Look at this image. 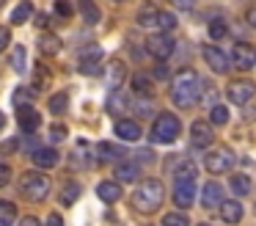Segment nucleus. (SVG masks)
Here are the masks:
<instances>
[{
    "mask_svg": "<svg viewBox=\"0 0 256 226\" xmlns=\"http://www.w3.org/2000/svg\"><path fill=\"white\" fill-rule=\"evenodd\" d=\"M116 179L118 182H138L140 165L138 163H116Z\"/></svg>",
    "mask_w": 256,
    "mask_h": 226,
    "instance_id": "aec40b11",
    "label": "nucleus"
},
{
    "mask_svg": "<svg viewBox=\"0 0 256 226\" xmlns=\"http://www.w3.org/2000/svg\"><path fill=\"white\" fill-rule=\"evenodd\" d=\"M248 22L254 25V31H256V9H250V14H248Z\"/></svg>",
    "mask_w": 256,
    "mask_h": 226,
    "instance_id": "09e8293b",
    "label": "nucleus"
},
{
    "mask_svg": "<svg viewBox=\"0 0 256 226\" xmlns=\"http://www.w3.org/2000/svg\"><path fill=\"white\" fill-rule=\"evenodd\" d=\"M80 198V185L78 182H66V185H64V190H61V204H74Z\"/></svg>",
    "mask_w": 256,
    "mask_h": 226,
    "instance_id": "2f4dec72",
    "label": "nucleus"
},
{
    "mask_svg": "<svg viewBox=\"0 0 256 226\" xmlns=\"http://www.w3.org/2000/svg\"><path fill=\"white\" fill-rule=\"evenodd\" d=\"M100 61H102V47L91 44L80 53V72L83 75H100Z\"/></svg>",
    "mask_w": 256,
    "mask_h": 226,
    "instance_id": "9b49d317",
    "label": "nucleus"
},
{
    "mask_svg": "<svg viewBox=\"0 0 256 226\" xmlns=\"http://www.w3.org/2000/svg\"><path fill=\"white\" fill-rule=\"evenodd\" d=\"M50 141H52V143L66 141V127H61V124H58V127H52V130H50Z\"/></svg>",
    "mask_w": 256,
    "mask_h": 226,
    "instance_id": "ea45409f",
    "label": "nucleus"
},
{
    "mask_svg": "<svg viewBox=\"0 0 256 226\" xmlns=\"http://www.w3.org/2000/svg\"><path fill=\"white\" fill-rule=\"evenodd\" d=\"M138 25L149 28V31H157V9H152V6H146V9L138 14Z\"/></svg>",
    "mask_w": 256,
    "mask_h": 226,
    "instance_id": "7c9ffc66",
    "label": "nucleus"
},
{
    "mask_svg": "<svg viewBox=\"0 0 256 226\" xmlns=\"http://www.w3.org/2000/svg\"><path fill=\"white\" fill-rule=\"evenodd\" d=\"M182 132V124L174 113H160L152 124V141L154 143H174Z\"/></svg>",
    "mask_w": 256,
    "mask_h": 226,
    "instance_id": "20e7f679",
    "label": "nucleus"
},
{
    "mask_svg": "<svg viewBox=\"0 0 256 226\" xmlns=\"http://www.w3.org/2000/svg\"><path fill=\"white\" fill-rule=\"evenodd\" d=\"M228 61H232L234 69L248 72V69H254V66H256V50L250 47V44H234Z\"/></svg>",
    "mask_w": 256,
    "mask_h": 226,
    "instance_id": "6e6552de",
    "label": "nucleus"
},
{
    "mask_svg": "<svg viewBox=\"0 0 256 226\" xmlns=\"http://www.w3.org/2000/svg\"><path fill=\"white\" fill-rule=\"evenodd\" d=\"M228 185H232V190L237 193V196H248V193H250V179L245 174H234Z\"/></svg>",
    "mask_w": 256,
    "mask_h": 226,
    "instance_id": "c756f323",
    "label": "nucleus"
},
{
    "mask_svg": "<svg viewBox=\"0 0 256 226\" xmlns=\"http://www.w3.org/2000/svg\"><path fill=\"white\" fill-rule=\"evenodd\" d=\"M223 201H226V198H223V185H218V182H206L204 190H201V207L218 209Z\"/></svg>",
    "mask_w": 256,
    "mask_h": 226,
    "instance_id": "4468645a",
    "label": "nucleus"
},
{
    "mask_svg": "<svg viewBox=\"0 0 256 226\" xmlns=\"http://www.w3.org/2000/svg\"><path fill=\"white\" fill-rule=\"evenodd\" d=\"M96 157H100V163H118V160L124 157V146L102 141L100 146H96Z\"/></svg>",
    "mask_w": 256,
    "mask_h": 226,
    "instance_id": "f3484780",
    "label": "nucleus"
},
{
    "mask_svg": "<svg viewBox=\"0 0 256 226\" xmlns=\"http://www.w3.org/2000/svg\"><path fill=\"white\" fill-rule=\"evenodd\" d=\"M30 94H34L30 88H22V86H20L17 91H14V105H17V108H22V105H28L30 99H34Z\"/></svg>",
    "mask_w": 256,
    "mask_h": 226,
    "instance_id": "4c0bfd02",
    "label": "nucleus"
},
{
    "mask_svg": "<svg viewBox=\"0 0 256 226\" xmlns=\"http://www.w3.org/2000/svg\"><path fill=\"white\" fill-rule=\"evenodd\" d=\"M174 176H196V165H190V163H184V165H179L176 171H174Z\"/></svg>",
    "mask_w": 256,
    "mask_h": 226,
    "instance_id": "79ce46f5",
    "label": "nucleus"
},
{
    "mask_svg": "<svg viewBox=\"0 0 256 226\" xmlns=\"http://www.w3.org/2000/svg\"><path fill=\"white\" fill-rule=\"evenodd\" d=\"M25 66H28V50H25L22 44H17V47H14V53H12V69L17 72V75H22Z\"/></svg>",
    "mask_w": 256,
    "mask_h": 226,
    "instance_id": "a878e982",
    "label": "nucleus"
},
{
    "mask_svg": "<svg viewBox=\"0 0 256 226\" xmlns=\"http://www.w3.org/2000/svg\"><path fill=\"white\" fill-rule=\"evenodd\" d=\"M30 17H34V3H30V0H22V3L12 11V25H22Z\"/></svg>",
    "mask_w": 256,
    "mask_h": 226,
    "instance_id": "b1692460",
    "label": "nucleus"
},
{
    "mask_svg": "<svg viewBox=\"0 0 256 226\" xmlns=\"http://www.w3.org/2000/svg\"><path fill=\"white\" fill-rule=\"evenodd\" d=\"M56 14L58 17H66V20H69V17L74 14V6L69 3V0H56Z\"/></svg>",
    "mask_w": 256,
    "mask_h": 226,
    "instance_id": "58836bf2",
    "label": "nucleus"
},
{
    "mask_svg": "<svg viewBox=\"0 0 256 226\" xmlns=\"http://www.w3.org/2000/svg\"><path fill=\"white\" fill-rule=\"evenodd\" d=\"M162 182L160 179H144V185H138V190L132 193V207L138 212H154L162 204Z\"/></svg>",
    "mask_w": 256,
    "mask_h": 226,
    "instance_id": "f03ea898",
    "label": "nucleus"
},
{
    "mask_svg": "<svg viewBox=\"0 0 256 226\" xmlns=\"http://www.w3.org/2000/svg\"><path fill=\"white\" fill-rule=\"evenodd\" d=\"M36 25L44 28V25H47V17H44V14H39V17H36Z\"/></svg>",
    "mask_w": 256,
    "mask_h": 226,
    "instance_id": "8fccbe9b",
    "label": "nucleus"
},
{
    "mask_svg": "<svg viewBox=\"0 0 256 226\" xmlns=\"http://www.w3.org/2000/svg\"><path fill=\"white\" fill-rule=\"evenodd\" d=\"M116 138H122V141H138L140 138V124L138 121H132V119H122V121H116Z\"/></svg>",
    "mask_w": 256,
    "mask_h": 226,
    "instance_id": "dca6fc26",
    "label": "nucleus"
},
{
    "mask_svg": "<svg viewBox=\"0 0 256 226\" xmlns=\"http://www.w3.org/2000/svg\"><path fill=\"white\" fill-rule=\"evenodd\" d=\"M176 9H182V11H188V9H193V0H171Z\"/></svg>",
    "mask_w": 256,
    "mask_h": 226,
    "instance_id": "49530a36",
    "label": "nucleus"
},
{
    "mask_svg": "<svg viewBox=\"0 0 256 226\" xmlns=\"http://www.w3.org/2000/svg\"><path fill=\"white\" fill-rule=\"evenodd\" d=\"M17 220V207L12 201H0V226H12Z\"/></svg>",
    "mask_w": 256,
    "mask_h": 226,
    "instance_id": "cd10ccee",
    "label": "nucleus"
},
{
    "mask_svg": "<svg viewBox=\"0 0 256 226\" xmlns=\"http://www.w3.org/2000/svg\"><path fill=\"white\" fill-rule=\"evenodd\" d=\"M210 121L212 124H226L228 121V108L226 105H215V108L210 110Z\"/></svg>",
    "mask_w": 256,
    "mask_h": 226,
    "instance_id": "f704fd0d",
    "label": "nucleus"
},
{
    "mask_svg": "<svg viewBox=\"0 0 256 226\" xmlns=\"http://www.w3.org/2000/svg\"><path fill=\"white\" fill-rule=\"evenodd\" d=\"M78 9H80V14H83V20L88 22V25H96V22H100V9H96L94 0H80Z\"/></svg>",
    "mask_w": 256,
    "mask_h": 226,
    "instance_id": "393cba45",
    "label": "nucleus"
},
{
    "mask_svg": "<svg viewBox=\"0 0 256 226\" xmlns=\"http://www.w3.org/2000/svg\"><path fill=\"white\" fill-rule=\"evenodd\" d=\"M8 182H12V168L6 163H0V187H6Z\"/></svg>",
    "mask_w": 256,
    "mask_h": 226,
    "instance_id": "c03bdc74",
    "label": "nucleus"
},
{
    "mask_svg": "<svg viewBox=\"0 0 256 226\" xmlns=\"http://www.w3.org/2000/svg\"><path fill=\"white\" fill-rule=\"evenodd\" d=\"M152 77H154V80H168V77H171V72H168L166 64H157L154 72H152Z\"/></svg>",
    "mask_w": 256,
    "mask_h": 226,
    "instance_id": "a19ab883",
    "label": "nucleus"
},
{
    "mask_svg": "<svg viewBox=\"0 0 256 226\" xmlns=\"http://www.w3.org/2000/svg\"><path fill=\"white\" fill-rule=\"evenodd\" d=\"M20 226H42V223H39V218L28 215V218H22V223H20Z\"/></svg>",
    "mask_w": 256,
    "mask_h": 226,
    "instance_id": "de8ad7c7",
    "label": "nucleus"
},
{
    "mask_svg": "<svg viewBox=\"0 0 256 226\" xmlns=\"http://www.w3.org/2000/svg\"><path fill=\"white\" fill-rule=\"evenodd\" d=\"M36 168H56L58 165V152L52 146H36L34 154H30Z\"/></svg>",
    "mask_w": 256,
    "mask_h": 226,
    "instance_id": "2eb2a0df",
    "label": "nucleus"
},
{
    "mask_svg": "<svg viewBox=\"0 0 256 226\" xmlns=\"http://www.w3.org/2000/svg\"><path fill=\"white\" fill-rule=\"evenodd\" d=\"M3 3H6V0H0V6H3Z\"/></svg>",
    "mask_w": 256,
    "mask_h": 226,
    "instance_id": "5fc2aeb1",
    "label": "nucleus"
},
{
    "mask_svg": "<svg viewBox=\"0 0 256 226\" xmlns=\"http://www.w3.org/2000/svg\"><path fill=\"white\" fill-rule=\"evenodd\" d=\"M50 176L42 174V171H25L22 176H20V193H22L28 201H44L47 196H50Z\"/></svg>",
    "mask_w": 256,
    "mask_h": 226,
    "instance_id": "7ed1b4c3",
    "label": "nucleus"
},
{
    "mask_svg": "<svg viewBox=\"0 0 256 226\" xmlns=\"http://www.w3.org/2000/svg\"><path fill=\"white\" fill-rule=\"evenodd\" d=\"M254 94H256V86L250 80H232L226 86V97L232 105H245Z\"/></svg>",
    "mask_w": 256,
    "mask_h": 226,
    "instance_id": "1a4fd4ad",
    "label": "nucleus"
},
{
    "mask_svg": "<svg viewBox=\"0 0 256 226\" xmlns=\"http://www.w3.org/2000/svg\"><path fill=\"white\" fill-rule=\"evenodd\" d=\"M146 50H149L157 61H166V58L174 55L176 44H174V39L168 36V33H152V36L146 39Z\"/></svg>",
    "mask_w": 256,
    "mask_h": 226,
    "instance_id": "0eeeda50",
    "label": "nucleus"
},
{
    "mask_svg": "<svg viewBox=\"0 0 256 226\" xmlns=\"http://www.w3.org/2000/svg\"><path fill=\"white\" fill-rule=\"evenodd\" d=\"M171 99H174L176 108H190V105L198 102V75H196L193 69H182L174 77Z\"/></svg>",
    "mask_w": 256,
    "mask_h": 226,
    "instance_id": "f257e3e1",
    "label": "nucleus"
},
{
    "mask_svg": "<svg viewBox=\"0 0 256 226\" xmlns=\"http://www.w3.org/2000/svg\"><path fill=\"white\" fill-rule=\"evenodd\" d=\"M113 3H122V0H113Z\"/></svg>",
    "mask_w": 256,
    "mask_h": 226,
    "instance_id": "864d4df0",
    "label": "nucleus"
},
{
    "mask_svg": "<svg viewBox=\"0 0 256 226\" xmlns=\"http://www.w3.org/2000/svg\"><path fill=\"white\" fill-rule=\"evenodd\" d=\"M124 77H127V66L122 61H110L108 64V83H110V88H118L124 83Z\"/></svg>",
    "mask_w": 256,
    "mask_h": 226,
    "instance_id": "412c9836",
    "label": "nucleus"
},
{
    "mask_svg": "<svg viewBox=\"0 0 256 226\" xmlns=\"http://www.w3.org/2000/svg\"><path fill=\"white\" fill-rule=\"evenodd\" d=\"M130 108H132V102H130V99H124L122 94H113V97L108 99V110H110V113H116V116L127 113Z\"/></svg>",
    "mask_w": 256,
    "mask_h": 226,
    "instance_id": "bb28decb",
    "label": "nucleus"
},
{
    "mask_svg": "<svg viewBox=\"0 0 256 226\" xmlns=\"http://www.w3.org/2000/svg\"><path fill=\"white\" fill-rule=\"evenodd\" d=\"M47 226H64V218L58 212H52L50 218H47Z\"/></svg>",
    "mask_w": 256,
    "mask_h": 226,
    "instance_id": "a18cd8bd",
    "label": "nucleus"
},
{
    "mask_svg": "<svg viewBox=\"0 0 256 226\" xmlns=\"http://www.w3.org/2000/svg\"><path fill=\"white\" fill-rule=\"evenodd\" d=\"M232 165H234V154H232V149H226V146L210 149L206 157H204V168L210 171V174H226V171H232Z\"/></svg>",
    "mask_w": 256,
    "mask_h": 226,
    "instance_id": "39448f33",
    "label": "nucleus"
},
{
    "mask_svg": "<svg viewBox=\"0 0 256 226\" xmlns=\"http://www.w3.org/2000/svg\"><path fill=\"white\" fill-rule=\"evenodd\" d=\"M198 226H210V223H198Z\"/></svg>",
    "mask_w": 256,
    "mask_h": 226,
    "instance_id": "603ef678",
    "label": "nucleus"
},
{
    "mask_svg": "<svg viewBox=\"0 0 256 226\" xmlns=\"http://www.w3.org/2000/svg\"><path fill=\"white\" fill-rule=\"evenodd\" d=\"M8 44H12V31L0 25V53H3V50H6Z\"/></svg>",
    "mask_w": 256,
    "mask_h": 226,
    "instance_id": "37998d69",
    "label": "nucleus"
},
{
    "mask_svg": "<svg viewBox=\"0 0 256 226\" xmlns=\"http://www.w3.org/2000/svg\"><path fill=\"white\" fill-rule=\"evenodd\" d=\"M226 31H228V25H226L223 20H212V22H210V28H206L210 39H223V36H226Z\"/></svg>",
    "mask_w": 256,
    "mask_h": 226,
    "instance_id": "c9c22d12",
    "label": "nucleus"
},
{
    "mask_svg": "<svg viewBox=\"0 0 256 226\" xmlns=\"http://www.w3.org/2000/svg\"><path fill=\"white\" fill-rule=\"evenodd\" d=\"M72 160H74L72 165H83V168H86V165H91V160H94V157H91L88 141H83V138H80L78 146H74V152H72Z\"/></svg>",
    "mask_w": 256,
    "mask_h": 226,
    "instance_id": "4be33fe9",
    "label": "nucleus"
},
{
    "mask_svg": "<svg viewBox=\"0 0 256 226\" xmlns=\"http://www.w3.org/2000/svg\"><path fill=\"white\" fill-rule=\"evenodd\" d=\"M96 196L105 204H113V201L122 198V185H118V182H110V179H102L100 185H96Z\"/></svg>",
    "mask_w": 256,
    "mask_h": 226,
    "instance_id": "a211bd4d",
    "label": "nucleus"
},
{
    "mask_svg": "<svg viewBox=\"0 0 256 226\" xmlns=\"http://www.w3.org/2000/svg\"><path fill=\"white\" fill-rule=\"evenodd\" d=\"M196 201V176H179L176 185H174V204L179 209L193 207Z\"/></svg>",
    "mask_w": 256,
    "mask_h": 226,
    "instance_id": "423d86ee",
    "label": "nucleus"
},
{
    "mask_svg": "<svg viewBox=\"0 0 256 226\" xmlns=\"http://www.w3.org/2000/svg\"><path fill=\"white\" fill-rule=\"evenodd\" d=\"M176 28V17L171 11H157V31H174Z\"/></svg>",
    "mask_w": 256,
    "mask_h": 226,
    "instance_id": "473e14b6",
    "label": "nucleus"
},
{
    "mask_svg": "<svg viewBox=\"0 0 256 226\" xmlns=\"http://www.w3.org/2000/svg\"><path fill=\"white\" fill-rule=\"evenodd\" d=\"M162 226H190V220L182 212H166L162 215Z\"/></svg>",
    "mask_w": 256,
    "mask_h": 226,
    "instance_id": "72a5a7b5",
    "label": "nucleus"
},
{
    "mask_svg": "<svg viewBox=\"0 0 256 226\" xmlns=\"http://www.w3.org/2000/svg\"><path fill=\"white\" fill-rule=\"evenodd\" d=\"M66 108H69V97L64 91H58V94L50 97V113L61 116V113H66Z\"/></svg>",
    "mask_w": 256,
    "mask_h": 226,
    "instance_id": "c85d7f7f",
    "label": "nucleus"
},
{
    "mask_svg": "<svg viewBox=\"0 0 256 226\" xmlns=\"http://www.w3.org/2000/svg\"><path fill=\"white\" fill-rule=\"evenodd\" d=\"M204 61H206V66H210L215 75H226L228 66H232L228 53H223V50H218V47H210V44L204 47Z\"/></svg>",
    "mask_w": 256,
    "mask_h": 226,
    "instance_id": "9d476101",
    "label": "nucleus"
},
{
    "mask_svg": "<svg viewBox=\"0 0 256 226\" xmlns=\"http://www.w3.org/2000/svg\"><path fill=\"white\" fill-rule=\"evenodd\" d=\"M17 124L22 132H36L42 127V116L36 108H30V105H22V108H17Z\"/></svg>",
    "mask_w": 256,
    "mask_h": 226,
    "instance_id": "ddd939ff",
    "label": "nucleus"
},
{
    "mask_svg": "<svg viewBox=\"0 0 256 226\" xmlns=\"http://www.w3.org/2000/svg\"><path fill=\"white\" fill-rule=\"evenodd\" d=\"M6 127V116H3V110H0V130Z\"/></svg>",
    "mask_w": 256,
    "mask_h": 226,
    "instance_id": "3c124183",
    "label": "nucleus"
},
{
    "mask_svg": "<svg viewBox=\"0 0 256 226\" xmlns=\"http://www.w3.org/2000/svg\"><path fill=\"white\" fill-rule=\"evenodd\" d=\"M132 88L138 94H152V80L146 75H132Z\"/></svg>",
    "mask_w": 256,
    "mask_h": 226,
    "instance_id": "e433bc0d",
    "label": "nucleus"
},
{
    "mask_svg": "<svg viewBox=\"0 0 256 226\" xmlns=\"http://www.w3.org/2000/svg\"><path fill=\"white\" fill-rule=\"evenodd\" d=\"M218 209H220L223 223H240L242 220V204L240 201H223Z\"/></svg>",
    "mask_w": 256,
    "mask_h": 226,
    "instance_id": "6ab92c4d",
    "label": "nucleus"
},
{
    "mask_svg": "<svg viewBox=\"0 0 256 226\" xmlns=\"http://www.w3.org/2000/svg\"><path fill=\"white\" fill-rule=\"evenodd\" d=\"M61 47H64L61 39L52 36V33H44V36H39V50H42L44 55H58V53H61Z\"/></svg>",
    "mask_w": 256,
    "mask_h": 226,
    "instance_id": "5701e85b",
    "label": "nucleus"
},
{
    "mask_svg": "<svg viewBox=\"0 0 256 226\" xmlns=\"http://www.w3.org/2000/svg\"><path fill=\"white\" fill-rule=\"evenodd\" d=\"M212 141H215V135H212L210 121H193V127H190V143L196 149H206Z\"/></svg>",
    "mask_w": 256,
    "mask_h": 226,
    "instance_id": "f8f14e48",
    "label": "nucleus"
}]
</instances>
